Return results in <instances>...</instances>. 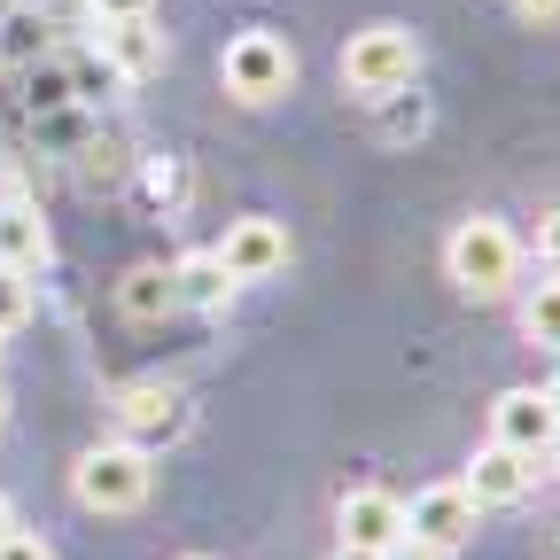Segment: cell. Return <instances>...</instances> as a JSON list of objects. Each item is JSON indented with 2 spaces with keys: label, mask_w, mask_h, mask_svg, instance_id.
Returning a JSON list of instances; mask_svg holds the SVG:
<instances>
[{
  "label": "cell",
  "mask_w": 560,
  "mask_h": 560,
  "mask_svg": "<svg viewBox=\"0 0 560 560\" xmlns=\"http://www.w3.org/2000/svg\"><path fill=\"white\" fill-rule=\"evenodd\" d=\"M32 319V272H9L0 265V335H16Z\"/></svg>",
  "instance_id": "cell-17"
},
{
  "label": "cell",
  "mask_w": 560,
  "mask_h": 560,
  "mask_svg": "<svg viewBox=\"0 0 560 560\" xmlns=\"http://www.w3.org/2000/svg\"><path fill=\"white\" fill-rule=\"evenodd\" d=\"M382 560H452V552H436V545H420V537H397Z\"/></svg>",
  "instance_id": "cell-21"
},
{
  "label": "cell",
  "mask_w": 560,
  "mask_h": 560,
  "mask_svg": "<svg viewBox=\"0 0 560 560\" xmlns=\"http://www.w3.org/2000/svg\"><path fill=\"white\" fill-rule=\"evenodd\" d=\"M0 560H55V545L32 537V529H9V537H0Z\"/></svg>",
  "instance_id": "cell-18"
},
{
  "label": "cell",
  "mask_w": 560,
  "mask_h": 560,
  "mask_svg": "<svg viewBox=\"0 0 560 560\" xmlns=\"http://www.w3.org/2000/svg\"><path fill=\"white\" fill-rule=\"evenodd\" d=\"M475 499H467V490L459 482H429V490H420V499L405 506V537H420V545H436V552H459L467 537H475Z\"/></svg>",
  "instance_id": "cell-6"
},
{
  "label": "cell",
  "mask_w": 560,
  "mask_h": 560,
  "mask_svg": "<svg viewBox=\"0 0 560 560\" xmlns=\"http://www.w3.org/2000/svg\"><path fill=\"white\" fill-rule=\"evenodd\" d=\"M219 86L234 94V102H249V109H265V102H280L296 86V47L280 39V32H234L226 39V55H219Z\"/></svg>",
  "instance_id": "cell-4"
},
{
  "label": "cell",
  "mask_w": 560,
  "mask_h": 560,
  "mask_svg": "<svg viewBox=\"0 0 560 560\" xmlns=\"http://www.w3.org/2000/svg\"><path fill=\"white\" fill-rule=\"evenodd\" d=\"M117 304H125L132 319H164V312H179V304H172V272H164V265H132V272L117 280Z\"/></svg>",
  "instance_id": "cell-14"
},
{
  "label": "cell",
  "mask_w": 560,
  "mask_h": 560,
  "mask_svg": "<svg viewBox=\"0 0 560 560\" xmlns=\"http://www.w3.org/2000/svg\"><path fill=\"white\" fill-rule=\"evenodd\" d=\"M522 335H529L537 350H560V272L537 280V289L522 296Z\"/></svg>",
  "instance_id": "cell-15"
},
{
  "label": "cell",
  "mask_w": 560,
  "mask_h": 560,
  "mask_svg": "<svg viewBox=\"0 0 560 560\" xmlns=\"http://www.w3.org/2000/svg\"><path fill=\"white\" fill-rule=\"evenodd\" d=\"M172 62V39L156 32V16H125V24H102V70L117 86H140L156 79V70Z\"/></svg>",
  "instance_id": "cell-7"
},
{
  "label": "cell",
  "mask_w": 560,
  "mask_h": 560,
  "mask_svg": "<svg viewBox=\"0 0 560 560\" xmlns=\"http://www.w3.org/2000/svg\"><path fill=\"white\" fill-rule=\"evenodd\" d=\"M0 412H9V397H0Z\"/></svg>",
  "instance_id": "cell-28"
},
{
  "label": "cell",
  "mask_w": 560,
  "mask_h": 560,
  "mask_svg": "<svg viewBox=\"0 0 560 560\" xmlns=\"http://www.w3.org/2000/svg\"><path fill=\"white\" fill-rule=\"evenodd\" d=\"M335 522H342V545L350 552H389L397 537H405V499L397 490H342V506H335Z\"/></svg>",
  "instance_id": "cell-8"
},
{
  "label": "cell",
  "mask_w": 560,
  "mask_h": 560,
  "mask_svg": "<svg viewBox=\"0 0 560 560\" xmlns=\"http://www.w3.org/2000/svg\"><path fill=\"white\" fill-rule=\"evenodd\" d=\"M552 436H560V420H552L545 389H506L499 405H490V444H506V452H522V459H545Z\"/></svg>",
  "instance_id": "cell-9"
},
{
  "label": "cell",
  "mask_w": 560,
  "mask_h": 560,
  "mask_svg": "<svg viewBox=\"0 0 560 560\" xmlns=\"http://www.w3.org/2000/svg\"><path fill=\"white\" fill-rule=\"evenodd\" d=\"M16 9H39V16H47V0H16Z\"/></svg>",
  "instance_id": "cell-27"
},
{
  "label": "cell",
  "mask_w": 560,
  "mask_h": 560,
  "mask_svg": "<svg viewBox=\"0 0 560 560\" xmlns=\"http://www.w3.org/2000/svg\"><path fill=\"white\" fill-rule=\"evenodd\" d=\"M545 459H552V475H560V436H552V452H545Z\"/></svg>",
  "instance_id": "cell-26"
},
{
  "label": "cell",
  "mask_w": 560,
  "mask_h": 560,
  "mask_svg": "<svg viewBox=\"0 0 560 560\" xmlns=\"http://www.w3.org/2000/svg\"><path fill=\"white\" fill-rule=\"evenodd\" d=\"M0 265H9V272H39V265H47V226H39V210L0 202Z\"/></svg>",
  "instance_id": "cell-13"
},
{
  "label": "cell",
  "mask_w": 560,
  "mask_h": 560,
  "mask_svg": "<svg viewBox=\"0 0 560 560\" xmlns=\"http://www.w3.org/2000/svg\"><path fill=\"white\" fill-rule=\"evenodd\" d=\"M187 389H172V382H132V389H117V429H125V444H140V452H156V444H172V436H187Z\"/></svg>",
  "instance_id": "cell-5"
},
{
  "label": "cell",
  "mask_w": 560,
  "mask_h": 560,
  "mask_svg": "<svg viewBox=\"0 0 560 560\" xmlns=\"http://www.w3.org/2000/svg\"><path fill=\"white\" fill-rule=\"evenodd\" d=\"M412 79H420V39H412L405 24L350 32V47H342V86L359 94V102H397Z\"/></svg>",
  "instance_id": "cell-3"
},
{
  "label": "cell",
  "mask_w": 560,
  "mask_h": 560,
  "mask_svg": "<svg viewBox=\"0 0 560 560\" xmlns=\"http://www.w3.org/2000/svg\"><path fill=\"white\" fill-rule=\"evenodd\" d=\"M514 9H522L529 24H560V0H514Z\"/></svg>",
  "instance_id": "cell-22"
},
{
  "label": "cell",
  "mask_w": 560,
  "mask_h": 560,
  "mask_svg": "<svg viewBox=\"0 0 560 560\" xmlns=\"http://www.w3.org/2000/svg\"><path fill=\"white\" fill-rule=\"evenodd\" d=\"M187 560H202V552H187Z\"/></svg>",
  "instance_id": "cell-29"
},
{
  "label": "cell",
  "mask_w": 560,
  "mask_h": 560,
  "mask_svg": "<svg viewBox=\"0 0 560 560\" xmlns=\"http://www.w3.org/2000/svg\"><path fill=\"white\" fill-rule=\"evenodd\" d=\"M219 265H226L234 289L242 280H272L280 265H289V226L280 219H234L226 242H219Z\"/></svg>",
  "instance_id": "cell-10"
},
{
  "label": "cell",
  "mask_w": 560,
  "mask_h": 560,
  "mask_svg": "<svg viewBox=\"0 0 560 560\" xmlns=\"http://www.w3.org/2000/svg\"><path fill=\"white\" fill-rule=\"evenodd\" d=\"M94 24H125V16H156V0H86Z\"/></svg>",
  "instance_id": "cell-19"
},
{
  "label": "cell",
  "mask_w": 560,
  "mask_h": 560,
  "mask_svg": "<svg viewBox=\"0 0 560 560\" xmlns=\"http://www.w3.org/2000/svg\"><path fill=\"white\" fill-rule=\"evenodd\" d=\"M156 452H140V444H94L79 452V467H70V490H79V506L86 514H132V506H149V490H156Z\"/></svg>",
  "instance_id": "cell-2"
},
{
  "label": "cell",
  "mask_w": 560,
  "mask_h": 560,
  "mask_svg": "<svg viewBox=\"0 0 560 560\" xmlns=\"http://www.w3.org/2000/svg\"><path fill=\"white\" fill-rule=\"evenodd\" d=\"M459 490H467L475 506H522L529 490H537V459H522V452H506V444H482V452L467 459Z\"/></svg>",
  "instance_id": "cell-11"
},
{
  "label": "cell",
  "mask_w": 560,
  "mask_h": 560,
  "mask_svg": "<svg viewBox=\"0 0 560 560\" xmlns=\"http://www.w3.org/2000/svg\"><path fill=\"white\" fill-rule=\"evenodd\" d=\"M537 257L560 272V210H545V219H537Z\"/></svg>",
  "instance_id": "cell-20"
},
{
  "label": "cell",
  "mask_w": 560,
  "mask_h": 560,
  "mask_svg": "<svg viewBox=\"0 0 560 560\" xmlns=\"http://www.w3.org/2000/svg\"><path fill=\"white\" fill-rule=\"evenodd\" d=\"M545 405H552V420H560V374H552V382H545Z\"/></svg>",
  "instance_id": "cell-23"
},
{
  "label": "cell",
  "mask_w": 560,
  "mask_h": 560,
  "mask_svg": "<svg viewBox=\"0 0 560 560\" xmlns=\"http://www.w3.org/2000/svg\"><path fill=\"white\" fill-rule=\"evenodd\" d=\"M335 560H382V552H350V545H342V552H335Z\"/></svg>",
  "instance_id": "cell-25"
},
{
  "label": "cell",
  "mask_w": 560,
  "mask_h": 560,
  "mask_svg": "<svg viewBox=\"0 0 560 560\" xmlns=\"http://www.w3.org/2000/svg\"><path fill=\"white\" fill-rule=\"evenodd\" d=\"M9 529H16V506H9V499H0V537H9Z\"/></svg>",
  "instance_id": "cell-24"
},
{
  "label": "cell",
  "mask_w": 560,
  "mask_h": 560,
  "mask_svg": "<svg viewBox=\"0 0 560 560\" xmlns=\"http://www.w3.org/2000/svg\"><path fill=\"white\" fill-rule=\"evenodd\" d=\"M444 272L459 280L467 296L499 304L514 280H522V234H514L506 219H467V226L444 242Z\"/></svg>",
  "instance_id": "cell-1"
},
{
  "label": "cell",
  "mask_w": 560,
  "mask_h": 560,
  "mask_svg": "<svg viewBox=\"0 0 560 560\" xmlns=\"http://www.w3.org/2000/svg\"><path fill=\"white\" fill-rule=\"evenodd\" d=\"M47 55V16L39 9H9L0 16V62H39Z\"/></svg>",
  "instance_id": "cell-16"
},
{
  "label": "cell",
  "mask_w": 560,
  "mask_h": 560,
  "mask_svg": "<svg viewBox=\"0 0 560 560\" xmlns=\"http://www.w3.org/2000/svg\"><path fill=\"white\" fill-rule=\"evenodd\" d=\"M226 296H234V280H226L219 249H195V257L172 265V304H179V312H219Z\"/></svg>",
  "instance_id": "cell-12"
}]
</instances>
